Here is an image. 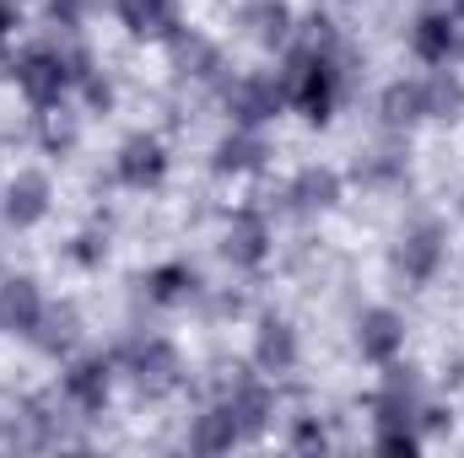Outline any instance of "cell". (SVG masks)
I'll return each mask as SVG.
<instances>
[{
	"label": "cell",
	"instance_id": "6da1fadb",
	"mask_svg": "<svg viewBox=\"0 0 464 458\" xmlns=\"http://www.w3.org/2000/svg\"><path fill=\"white\" fill-rule=\"evenodd\" d=\"M16 87L22 98L44 114V109H60V98L76 87V54L54 49V43H33L16 54Z\"/></svg>",
	"mask_w": 464,
	"mask_h": 458
},
{
	"label": "cell",
	"instance_id": "7a4b0ae2",
	"mask_svg": "<svg viewBox=\"0 0 464 458\" xmlns=\"http://www.w3.org/2000/svg\"><path fill=\"white\" fill-rule=\"evenodd\" d=\"M114 361L130 372V383L140 394H151V399H162V394H173L184 383V361H179V350L162 335H130V340H119Z\"/></svg>",
	"mask_w": 464,
	"mask_h": 458
},
{
	"label": "cell",
	"instance_id": "3957f363",
	"mask_svg": "<svg viewBox=\"0 0 464 458\" xmlns=\"http://www.w3.org/2000/svg\"><path fill=\"white\" fill-rule=\"evenodd\" d=\"M411 49L427 65H454V60H464V5L459 0L427 5L416 16V27H411Z\"/></svg>",
	"mask_w": 464,
	"mask_h": 458
},
{
	"label": "cell",
	"instance_id": "277c9868",
	"mask_svg": "<svg viewBox=\"0 0 464 458\" xmlns=\"http://www.w3.org/2000/svg\"><path fill=\"white\" fill-rule=\"evenodd\" d=\"M421 415H427V405H421V377H416L411 367H394V361H389V372H383V383H378V394H372V421H378V426H411V432H421Z\"/></svg>",
	"mask_w": 464,
	"mask_h": 458
},
{
	"label": "cell",
	"instance_id": "5b68a950",
	"mask_svg": "<svg viewBox=\"0 0 464 458\" xmlns=\"http://www.w3.org/2000/svg\"><path fill=\"white\" fill-rule=\"evenodd\" d=\"M394 270H400L411 286H427V281L443 270V227H438L432 216H421V222H411V227L400 232V243H394Z\"/></svg>",
	"mask_w": 464,
	"mask_h": 458
},
{
	"label": "cell",
	"instance_id": "8992f818",
	"mask_svg": "<svg viewBox=\"0 0 464 458\" xmlns=\"http://www.w3.org/2000/svg\"><path fill=\"white\" fill-rule=\"evenodd\" d=\"M286 109V81L281 76H237L227 87V114L243 129H259Z\"/></svg>",
	"mask_w": 464,
	"mask_h": 458
},
{
	"label": "cell",
	"instance_id": "52a82bcc",
	"mask_svg": "<svg viewBox=\"0 0 464 458\" xmlns=\"http://www.w3.org/2000/svg\"><path fill=\"white\" fill-rule=\"evenodd\" d=\"M49 200H54V189H49V173H38V167H22V173L5 184V195H0V216H5L16 232H27V227H38V222L49 216Z\"/></svg>",
	"mask_w": 464,
	"mask_h": 458
},
{
	"label": "cell",
	"instance_id": "ba28073f",
	"mask_svg": "<svg viewBox=\"0 0 464 458\" xmlns=\"http://www.w3.org/2000/svg\"><path fill=\"white\" fill-rule=\"evenodd\" d=\"M109 394H114V361H109V356H82V361H71V372H65V405H71V410L103 415Z\"/></svg>",
	"mask_w": 464,
	"mask_h": 458
},
{
	"label": "cell",
	"instance_id": "9c48e42d",
	"mask_svg": "<svg viewBox=\"0 0 464 458\" xmlns=\"http://www.w3.org/2000/svg\"><path fill=\"white\" fill-rule=\"evenodd\" d=\"M168 173V146L157 135H130L114 157V178L124 189H157Z\"/></svg>",
	"mask_w": 464,
	"mask_h": 458
},
{
	"label": "cell",
	"instance_id": "30bf717a",
	"mask_svg": "<svg viewBox=\"0 0 464 458\" xmlns=\"http://www.w3.org/2000/svg\"><path fill=\"white\" fill-rule=\"evenodd\" d=\"M222 405L237 415L243 443H248V437H259V432L270 426V415H276V394H270V383H265V377H254V372H237V377H232L227 394H222Z\"/></svg>",
	"mask_w": 464,
	"mask_h": 458
},
{
	"label": "cell",
	"instance_id": "8fae6325",
	"mask_svg": "<svg viewBox=\"0 0 464 458\" xmlns=\"http://www.w3.org/2000/svg\"><path fill=\"white\" fill-rule=\"evenodd\" d=\"M222 253H227L237 270H259L265 259H270V222L259 216V211H232L227 232H222Z\"/></svg>",
	"mask_w": 464,
	"mask_h": 458
},
{
	"label": "cell",
	"instance_id": "7c38bea8",
	"mask_svg": "<svg viewBox=\"0 0 464 458\" xmlns=\"http://www.w3.org/2000/svg\"><path fill=\"white\" fill-rule=\"evenodd\" d=\"M400 345H405V319L394 308H367L356 319V350H362V361L389 367L400 356Z\"/></svg>",
	"mask_w": 464,
	"mask_h": 458
},
{
	"label": "cell",
	"instance_id": "4fadbf2b",
	"mask_svg": "<svg viewBox=\"0 0 464 458\" xmlns=\"http://www.w3.org/2000/svg\"><path fill=\"white\" fill-rule=\"evenodd\" d=\"M303 361V340H297V329L286 324V319H276V313H265L259 319V329H254V367L259 372H292Z\"/></svg>",
	"mask_w": 464,
	"mask_h": 458
},
{
	"label": "cell",
	"instance_id": "5bb4252c",
	"mask_svg": "<svg viewBox=\"0 0 464 458\" xmlns=\"http://www.w3.org/2000/svg\"><path fill=\"white\" fill-rule=\"evenodd\" d=\"M237 22H243V33H248L259 49H286V43H292V33H297V22H292V5H286V0H243Z\"/></svg>",
	"mask_w": 464,
	"mask_h": 458
},
{
	"label": "cell",
	"instance_id": "9a60e30c",
	"mask_svg": "<svg viewBox=\"0 0 464 458\" xmlns=\"http://www.w3.org/2000/svg\"><path fill=\"white\" fill-rule=\"evenodd\" d=\"M265 157H270L265 135L237 124L232 135L217 140V151H211V173H217V178H243V173H259V167H265Z\"/></svg>",
	"mask_w": 464,
	"mask_h": 458
},
{
	"label": "cell",
	"instance_id": "2e32d148",
	"mask_svg": "<svg viewBox=\"0 0 464 458\" xmlns=\"http://www.w3.org/2000/svg\"><path fill=\"white\" fill-rule=\"evenodd\" d=\"M341 195H346V178L335 173V167H303L297 178H292V189H286V200H292V211L297 216H314V211H335L341 205Z\"/></svg>",
	"mask_w": 464,
	"mask_h": 458
},
{
	"label": "cell",
	"instance_id": "e0dca14e",
	"mask_svg": "<svg viewBox=\"0 0 464 458\" xmlns=\"http://www.w3.org/2000/svg\"><path fill=\"white\" fill-rule=\"evenodd\" d=\"M44 291L33 275H11L0 281V329H16V335H33V324L44 319Z\"/></svg>",
	"mask_w": 464,
	"mask_h": 458
},
{
	"label": "cell",
	"instance_id": "ac0fdd59",
	"mask_svg": "<svg viewBox=\"0 0 464 458\" xmlns=\"http://www.w3.org/2000/svg\"><path fill=\"white\" fill-rule=\"evenodd\" d=\"M114 11L135 38H173L179 33V0H114Z\"/></svg>",
	"mask_w": 464,
	"mask_h": 458
},
{
	"label": "cell",
	"instance_id": "d6986e66",
	"mask_svg": "<svg viewBox=\"0 0 464 458\" xmlns=\"http://www.w3.org/2000/svg\"><path fill=\"white\" fill-rule=\"evenodd\" d=\"M76 335H82V313H76L71 302H60V308H44V319L33 324L27 340L38 345L44 356H65V350L76 345Z\"/></svg>",
	"mask_w": 464,
	"mask_h": 458
},
{
	"label": "cell",
	"instance_id": "ffe728a7",
	"mask_svg": "<svg viewBox=\"0 0 464 458\" xmlns=\"http://www.w3.org/2000/svg\"><path fill=\"white\" fill-rule=\"evenodd\" d=\"M421 103H427V119H443V124L464 119V76L438 65L432 76H421Z\"/></svg>",
	"mask_w": 464,
	"mask_h": 458
},
{
	"label": "cell",
	"instance_id": "44dd1931",
	"mask_svg": "<svg viewBox=\"0 0 464 458\" xmlns=\"http://www.w3.org/2000/svg\"><path fill=\"white\" fill-rule=\"evenodd\" d=\"M11 443H22V448H54V443H60V415H54V405H49V399H27V405L16 410Z\"/></svg>",
	"mask_w": 464,
	"mask_h": 458
},
{
	"label": "cell",
	"instance_id": "7402d4cb",
	"mask_svg": "<svg viewBox=\"0 0 464 458\" xmlns=\"http://www.w3.org/2000/svg\"><path fill=\"white\" fill-rule=\"evenodd\" d=\"M168 43H173V65H179L184 76L211 81V76L222 71V54H217V43H211V38H200V33H184V27H179Z\"/></svg>",
	"mask_w": 464,
	"mask_h": 458
},
{
	"label": "cell",
	"instance_id": "603a6c76",
	"mask_svg": "<svg viewBox=\"0 0 464 458\" xmlns=\"http://www.w3.org/2000/svg\"><path fill=\"white\" fill-rule=\"evenodd\" d=\"M232 443H243V426H237V415H232L227 405H211L195 421V432H189V448L195 453H227Z\"/></svg>",
	"mask_w": 464,
	"mask_h": 458
},
{
	"label": "cell",
	"instance_id": "cb8c5ba5",
	"mask_svg": "<svg viewBox=\"0 0 464 458\" xmlns=\"http://www.w3.org/2000/svg\"><path fill=\"white\" fill-rule=\"evenodd\" d=\"M378 114H383V124H389V129H411V124H421V119H427L421 81H389V87H383Z\"/></svg>",
	"mask_w": 464,
	"mask_h": 458
},
{
	"label": "cell",
	"instance_id": "d4e9b609",
	"mask_svg": "<svg viewBox=\"0 0 464 458\" xmlns=\"http://www.w3.org/2000/svg\"><path fill=\"white\" fill-rule=\"evenodd\" d=\"M195 291H200V281H195L189 264H157V270L146 275V297L162 302V308H179V302H189Z\"/></svg>",
	"mask_w": 464,
	"mask_h": 458
},
{
	"label": "cell",
	"instance_id": "484cf974",
	"mask_svg": "<svg viewBox=\"0 0 464 458\" xmlns=\"http://www.w3.org/2000/svg\"><path fill=\"white\" fill-rule=\"evenodd\" d=\"M44 146H49V151H71V146H76V119H60L54 114V109H44Z\"/></svg>",
	"mask_w": 464,
	"mask_h": 458
},
{
	"label": "cell",
	"instance_id": "4316f807",
	"mask_svg": "<svg viewBox=\"0 0 464 458\" xmlns=\"http://www.w3.org/2000/svg\"><path fill=\"white\" fill-rule=\"evenodd\" d=\"M421 448V432L411 426H378V453H416Z\"/></svg>",
	"mask_w": 464,
	"mask_h": 458
},
{
	"label": "cell",
	"instance_id": "83f0119b",
	"mask_svg": "<svg viewBox=\"0 0 464 458\" xmlns=\"http://www.w3.org/2000/svg\"><path fill=\"white\" fill-rule=\"evenodd\" d=\"M292 448H330V437H324V426H314V421H303V426L292 432Z\"/></svg>",
	"mask_w": 464,
	"mask_h": 458
},
{
	"label": "cell",
	"instance_id": "f1b7e54d",
	"mask_svg": "<svg viewBox=\"0 0 464 458\" xmlns=\"http://www.w3.org/2000/svg\"><path fill=\"white\" fill-rule=\"evenodd\" d=\"M103 253H109V237H98V232H87V237H82V248H76V259H82V264H98Z\"/></svg>",
	"mask_w": 464,
	"mask_h": 458
},
{
	"label": "cell",
	"instance_id": "f546056e",
	"mask_svg": "<svg viewBox=\"0 0 464 458\" xmlns=\"http://www.w3.org/2000/svg\"><path fill=\"white\" fill-rule=\"evenodd\" d=\"M49 11L71 27V22H82V11H87V0H49Z\"/></svg>",
	"mask_w": 464,
	"mask_h": 458
},
{
	"label": "cell",
	"instance_id": "4dcf8cb0",
	"mask_svg": "<svg viewBox=\"0 0 464 458\" xmlns=\"http://www.w3.org/2000/svg\"><path fill=\"white\" fill-rule=\"evenodd\" d=\"M11 27H16V5H5V0H0V43L11 38Z\"/></svg>",
	"mask_w": 464,
	"mask_h": 458
}]
</instances>
